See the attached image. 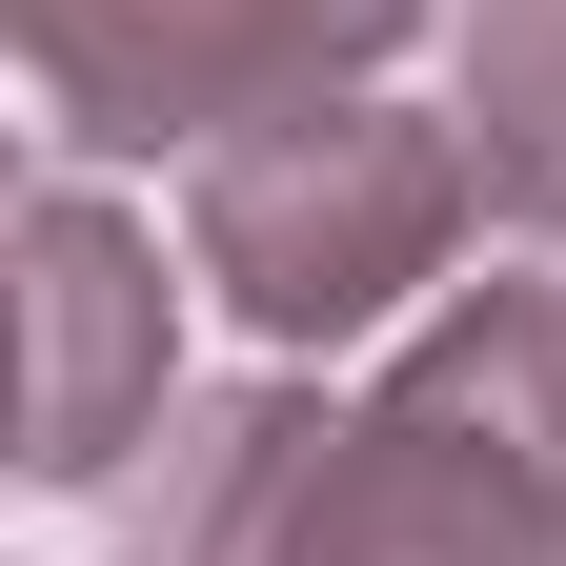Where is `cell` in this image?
Wrapping results in <instances>:
<instances>
[{
  "instance_id": "6da1fadb",
  "label": "cell",
  "mask_w": 566,
  "mask_h": 566,
  "mask_svg": "<svg viewBox=\"0 0 566 566\" xmlns=\"http://www.w3.org/2000/svg\"><path fill=\"white\" fill-rule=\"evenodd\" d=\"M243 566H566V324H446L365 424H304Z\"/></svg>"
},
{
  "instance_id": "7a4b0ae2",
  "label": "cell",
  "mask_w": 566,
  "mask_h": 566,
  "mask_svg": "<svg viewBox=\"0 0 566 566\" xmlns=\"http://www.w3.org/2000/svg\"><path fill=\"white\" fill-rule=\"evenodd\" d=\"M446 202H465V163L424 122H385V102H283V122H243L223 163H202V263L243 283V324L344 344V324H385L405 283L446 263Z\"/></svg>"
},
{
  "instance_id": "3957f363",
  "label": "cell",
  "mask_w": 566,
  "mask_h": 566,
  "mask_svg": "<svg viewBox=\"0 0 566 566\" xmlns=\"http://www.w3.org/2000/svg\"><path fill=\"white\" fill-rule=\"evenodd\" d=\"M61 142H243L405 41V0H21Z\"/></svg>"
},
{
  "instance_id": "277c9868",
  "label": "cell",
  "mask_w": 566,
  "mask_h": 566,
  "mask_svg": "<svg viewBox=\"0 0 566 566\" xmlns=\"http://www.w3.org/2000/svg\"><path fill=\"white\" fill-rule=\"evenodd\" d=\"M142 385H163V283H142L82 202H41V465L82 485Z\"/></svg>"
},
{
  "instance_id": "5b68a950",
  "label": "cell",
  "mask_w": 566,
  "mask_h": 566,
  "mask_svg": "<svg viewBox=\"0 0 566 566\" xmlns=\"http://www.w3.org/2000/svg\"><path fill=\"white\" fill-rule=\"evenodd\" d=\"M465 182L506 223H566V0H485V41H465Z\"/></svg>"
}]
</instances>
